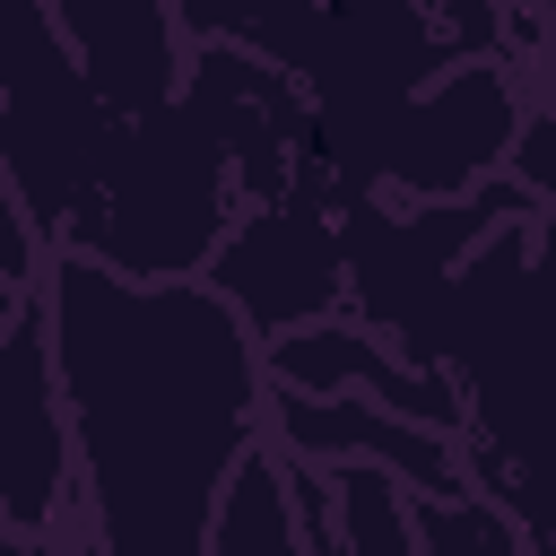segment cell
Masks as SVG:
<instances>
[{
	"label": "cell",
	"instance_id": "cell-1",
	"mask_svg": "<svg viewBox=\"0 0 556 556\" xmlns=\"http://www.w3.org/2000/svg\"><path fill=\"white\" fill-rule=\"evenodd\" d=\"M43 321L87 556H208L217 495L269 434V365L243 313L200 278H122L87 252H52Z\"/></svg>",
	"mask_w": 556,
	"mask_h": 556
},
{
	"label": "cell",
	"instance_id": "cell-2",
	"mask_svg": "<svg viewBox=\"0 0 556 556\" xmlns=\"http://www.w3.org/2000/svg\"><path fill=\"white\" fill-rule=\"evenodd\" d=\"M426 365L460 391L469 486L495 495L521 539H556V208L504 217L460 252Z\"/></svg>",
	"mask_w": 556,
	"mask_h": 556
},
{
	"label": "cell",
	"instance_id": "cell-3",
	"mask_svg": "<svg viewBox=\"0 0 556 556\" xmlns=\"http://www.w3.org/2000/svg\"><path fill=\"white\" fill-rule=\"evenodd\" d=\"M235 43H191L182 96L156 113H113L96 182L52 252H87L122 278H191L208 269L235 208Z\"/></svg>",
	"mask_w": 556,
	"mask_h": 556
},
{
	"label": "cell",
	"instance_id": "cell-4",
	"mask_svg": "<svg viewBox=\"0 0 556 556\" xmlns=\"http://www.w3.org/2000/svg\"><path fill=\"white\" fill-rule=\"evenodd\" d=\"M104 139H113V104L70 52L52 0H0V182L43 243L70 235Z\"/></svg>",
	"mask_w": 556,
	"mask_h": 556
},
{
	"label": "cell",
	"instance_id": "cell-5",
	"mask_svg": "<svg viewBox=\"0 0 556 556\" xmlns=\"http://www.w3.org/2000/svg\"><path fill=\"white\" fill-rule=\"evenodd\" d=\"M208 295H226L243 313V330L269 348L304 321H330L348 304V243H339V191L295 165V182L278 200H252L243 226L217 235L208 252Z\"/></svg>",
	"mask_w": 556,
	"mask_h": 556
},
{
	"label": "cell",
	"instance_id": "cell-6",
	"mask_svg": "<svg viewBox=\"0 0 556 556\" xmlns=\"http://www.w3.org/2000/svg\"><path fill=\"white\" fill-rule=\"evenodd\" d=\"M70 513H78V452H70L52 321H43V287H35L0 321V530L52 539Z\"/></svg>",
	"mask_w": 556,
	"mask_h": 556
},
{
	"label": "cell",
	"instance_id": "cell-7",
	"mask_svg": "<svg viewBox=\"0 0 556 556\" xmlns=\"http://www.w3.org/2000/svg\"><path fill=\"white\" fill-rule=\"evenodd\" d=\"M269 443L287 460H382L391 478H408L417 495H469V452L443 426L391 417L374 400H339V391H278L269 382Z\"/></svg>",
	"mask_w": 556,
	"mask_h": 556
},
{
	"label": "cell",
	"instance_id": "cell-8",
	"mask_svg": "<svg viewBox=\"0 0 556 556\" xmlns=\"http://www.w3.org/2000/svg\"><path fill=\"white\" fill-rule=\"evenodd\" d=\"M261 365H269V382L278 391H339V400H374V408H391V417H417V426H443V434H460V391H452V374H434V365H408L391 339H374L365 321L348 330L339 313L330 321H304V330H287V339H269L261 348Z\"/></svg>",
	"mask_w": 556,
	"mask_h": 556
},
{
	"label": "cell",
	"instance_id": "cell-9",
	"mask_svg": "<svg viewBox=\"0 0 556 556\" xmlns=\"http://www.w3.org/2000/svg\"><path fill=\"white\" fill-rule=\"evenodd\" d=\"M52 17L113 113H156L182 96L191 35H182L174 0H52Z\"/></svg>",
	"mask_w": 556,
	"mask_h": 556
},
{
	"label": "cell",
	"instance_id": "cell-10",
	"mask_svg": "<svg viewBox=\"0 0 556 556\" xmlns=\"http://www.w3.org/2000/svg\"><path fill=\"white\" fill-rule=\"evenodd\" d=\"M208 556H304V530H295V478H287V452L261 434L226 495H217V521H208Z\"/></svg>",
	"mask_w": 556,
	"mask_h": 556
},
{
	"label": "cell",
	"instance_id": "cell-11",
	"mask_svg": "<svg viewBox=\"0 0 556 556\" xmlns=\"http://www.w3.org/2000/svg\"><path fill=\"white\" fill-rule=\"evenodd\" d=\"M174 17H182L191 43H235V52H261L295 78L304 52H313L321 0H174Z\"/></svg>",
	"mask_w": 556,
	"mask_h": 556
},
{
	"label": "cell",
	"instance_id": "cell-12",
	"mask_svg": "<svg viewBox=\"0 0 556 556\" xmlns=\"http://www.w3.org/2000/svg\"><path fill=\"white\" fill-rule=\"evenodd\" d=\"M417 556H521V521L495 495H426L417 504Z\"/></svg>",
	"mask_w": 556,
	"mask_h": 556
},
{
	"label": "cell",
	"instance_id": "cell-13",
	"mask_svg": "<svg viewBox=\"0 0 556 556\" xmlns=\"http://www.w3.org/2000/svg\"><path fill=\"white\" fill-rule=\"evenodd\" d=\"M504 174L530 191V208H556V104H521L513 148H504Z\"/></svg>",
	"mask_w": 556,
	"mask_h": 556
},
{
	"label": "cell",
	"instance_id": "cell-14",
	"mask_svg": "<svg viewBox=\"0 0 556 556\" xmlns=\"http://www.w3.org/2000/svg\"><path fill=\"white\" fill-rule=\"evenodd\" d=\"M287 478H295V530H304V556H348V539L330 530V486H321V469H313V460H287Z\"/></svg>",
	"mask_w": 556,
	"mask_h": 556
},
{
	"label": "cell",
	"instance_id": "cell-15",
	"mask_svg": "<svg viewBox=\"0 0 556 556\" xmlns=\"http://www.w3.org/2000/svg\"><path fill=\"white\" fill-rule=\"evenodd\" d=\"M0 556H61L52 539H26V530H0Z\"/></svg>",
	"mask_w": 556,
	"mask_h": 556
},
{
	"label": "cell",
	"instance_id": "cell-16",
	"mask_svg": "<svg viewBox=\"0 0 556 556\" xmlns=\"http://www.w3.org/2000/svg\"><path fill=\"white\" fill-rule=\"evenodd\" d=\"M530 17H539V26H547V35H556V0H530Z\"/></svg>",
	"mask_w": 556,
	"mask_h": 556
},
{
	"label": "cell",
	"instance_id": "cell-17",
	"mask_svg": "<svg viewBox=\"0 0 556 556\" xmlns=\"http://www.w3.org/2000/svg\"><path fill=\"white\" fill-rule=\"evenodd\" d=\"M0 191H9V182H0Z\"/></svg>",
	"mask_w": 556,
	"mask_h": 556
}]
</instances>
